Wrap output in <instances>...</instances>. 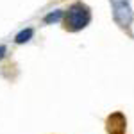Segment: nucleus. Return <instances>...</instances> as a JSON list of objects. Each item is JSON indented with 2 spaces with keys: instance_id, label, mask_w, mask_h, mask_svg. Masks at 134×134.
Here are the masks:
<instances>
[{
  "instance_id": "39448f33",
  "label": "nucleus",
  "mask_w": 134,
  "mask_h": 134,
  "mask_svg": "<svg viewBox=\"0 0 134 134\" xmlns=\"http://www.w3.org/2000/svg\"><path fill=\"white\" fill-rule=\"evenodd\" d=\"M63 18V13L61 11H54V13H50V14H47L45 16V23H52V21H59Z\"/></svg>"
},
{
  "instance_id": "20e7f679",
  "label": "nucleus",
  "mask_w": 134,
  "mask_h": 134,
  "mask_svg": "<svg viewBox=\"0 0 134 134\" xmlns=\"http://www.w3.org/2000/svg\"><path fill=\"white\" fill-rule=\"evenodd\" d=\"M32 34H34V31H32V29H23V31H20L18 34H16L14 41H16V43H27L32 38Z\"/></svg>"
},
{
  "instance_id": "423d86ee",
  "label": "nucleus",
  "mask_w": 134,
  "mask_h": 134,
  "mask_svg": "<svg viewBox=\"0 0 134 134\" xmlns=\"http://www.w3.org/2000/svg\"><path fill=\"white\" fill-rule=\"evenodd\" d=\"M4 54H5V47H0V59L4 57Z\"/></svg>"
},
{
  "instance_id": "7ed1b4c3",
  "label": "nucleus",
  "mask_w": 134,
  "mask_h": 134,
  "mask_svg": "<svg viewBox=\"0 0 134 134\" xmlns=\"http://www.w3.org/2000/svg\"><path fill=\"white\" fill-rule=\"evenodd\" d=\"M125 129V118L122 113H114L107 120V131L111 134H122Z\"/></svg>"
},
{
  "instance_id": "f257e3e1",
  "label": "nucleus",
  "mask_w": 134,
  "mask_h": 134,
  "mask_svg": "<svg viewBox=\"0 0 134 134\" xmlns=\"http://www.w3.org/2000/svg\"><path fill=\"white\" fill-rule=\"evenodd\" d=\"M91 20V13H90V7L82 4V2H77V4H73L70 9L66 11V14H64V27L68 29V31H81L84 29L88 23Z\"/></svg>"
},
{
  "instance_id": "f03ea898",
  "label": "nucleus",
  "mask_w": 134,
  "mask_h": 134,
  "mask_svg": "<svg viewBox=\"0 0 134 134\" xmlns=\"http://www.w3.org/2000/svg\"><path fill=\"white\" fill-rule=\"evenodd\" d=\"M113 2V16H114V21L127 29L132 21V11L129 7V2L127 0H111Z\"/></svg>"
}]
</instances>
